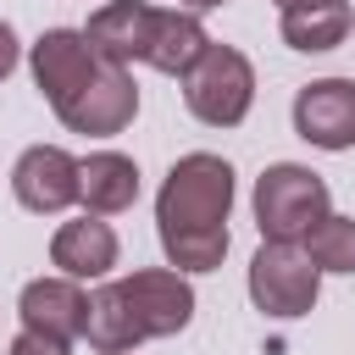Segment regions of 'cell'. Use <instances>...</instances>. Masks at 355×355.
Returning <instances> with one entry per match:
<instances>
[{
    "label": "cell",
    "instance_id": "cell-1",
    "mask_svg": "<svg viewBox=\"0 0 355 355\" xmlns=\"http://www.w3.org/2000/svg\"><path fill=\"white\" fill-rule=\"evenodd\" d=\"M33 83L44 89L50 111L72 133H89V139L122 133L139 111L133 72L116 67L111 55H100L83 28H50L33 44Z\"/></svg>",
    "mask_w": 355,
    "mask_h": 355
},
{
    "label": "cell",
    "instance_id": "cell-2",
    "mask_svg": "<svg viewBox=\"0 0 355 355\" xmlns=\"http://www.w3.org/2000/svg\"><path fill=\"white\" fill-rule=\"evenodd\" d=\"M227 211H233V166L222 155L172 161L155 194V233L178 272H216L227 255Z\"/></svg>",
    "mask_w": 355,
    "mask_h": 355
},
{
    "label": "cell",
    "instance_id": "cell-3",
    "mask_svg": "<svg viewBox=\"0 0 355 355\" xmlns=\"http://www.w3.org/2000/svg\"><path fill=\"white\" fill-rule=\"evenodd\" d=\"M194 316V288L183 283V272H128L105 288L89 294V344L100 355H128L144 338H172L183 333Z\"/></svg>",
    "mask_w": 355,
    "mask_h": 355
},
{
    "label": "cell",
    "instance_id": "cell-4",
    "mask_svg": "<svg viewBox=\"0 0 355 355\" xmlns=\"http://www.w3.org/2000/svg\"><path fill=\"white\" fill-rule=\"evenodd\" d=\"M89 44L100 50V55H111L116 67H133V61H144V67H155V72H172V78H183L194 61H200V50L211 44L205 39V22L194 17V11H166V6H150V0H111V6H100L94 17H89Z\"/></svg>",
    "mask_w": 355,
    "mask_h": 355
},
{
    "label": "cell",
    "instance_id": "cell-5",
    "mask_svg": "<svg viewBox=\"0 0 355 355\" xmlns=\"http://www.w3.org/2000/svg\"><path fill=\"white\" fill-rule=\"evenodd\" d=\"M322 216H333L327 211V183L311 166L277 161V166L261 172V183H255V227H261V239H272V244H305V233Z\"/></svg>",
    "mask_w": 355,
    "mask_h": 355
},
{
    "label": "cell",
    "instance_id": "cell-6",
    "mask_svg": "<svg viewBox=\"0 0 355 355\" xmlns=\"http://www.w3.org/2000/svg\"><path fill=\"white\" fill-rule=\"evenodd\" d=\"M255 100V67L233 44H205L200 61L183 72V105L205 128H239Z\"/></svg>",
    "mask_w": 355,
    "mask_h": 355
},
{
    "label": "cell",
    "instance_id": "cell-7",
    "mask_svg": "<svg viewBox=\"0 0 355 355\" xmlns=\"http://www.w3.org/2000/svg\"><path fill=\"white\" fill-rule=\"evenodd\" d=\"M316 283H322V272L311 266V255L300 244H272L266 239L250 255V300L266 316H283V322L305 316L316 305Z\"/></svg>",
    "mask_w": 355,
    "mask_h": 355
},
{
    "label": "cell",
    "instance_id": "cell-8",
    "mask_svg": "<svg viewBox=\"0 0 355 355\" xmlns=\"http://www.w3.org/2000/svg\"><path fill=\"white\" fill-rule=\"evenodd\" d=\"M78 189H83V172H78V161H72L67 150H55V144H33V150H22L17 166H11V194H17V205L33 211V216L67 211V205L78 200Z\"/></svg>",
    "mask_w": 355,
    "mask_h": 355
},
{
    "label": "cell",
    "instance_id": "cell-9",
    "mask_svg": "<svg viewBox=\"0 0 355 355\" xmlns=\"http://www.w3.org/2000/svg\"><path fill=\"white\" fill-rule=\"evenodd\" d=\"M294 133L316 150L355 144V78H316L294 94Z\"/></svg>",
    "mask_w": 355,
    "mask_h": 355
},
{
    "label": "cell",
    "instance_id": "cell-10",
    "mask_svg": "<svg viewBox=\"0 0 355 355\" xmlns=\"http://www.w3.org/2000/svg\"><path fill=\"white\" fill-rule=\"evenodd\" d=\"M22 327L72 344L89 333V294L72 277H33L22 288Z\"/></svg>",
    "mask_w": 355,
    "mask_h": 355
},
{
    "label": "cell",
    "instance_id": "cell-11",
    "mask_svg": "<svg viewBox=\"0 0 355 355\" xmlns=\"http://www.w3.org/2000/svg\"><path fill=\"white\" fill-rule=\"evenodd\" d=\"M50 261L61 266V277H105L111 266H116V233H111V222H100V216H78V222H61L55 227V239H50Z\"/></svg>",
    "mask_w": 355,
    "mask_h": 355
},
{
    "label": "cell",
    "instance_id": "cell-12",
    "mask_svg": "<svg viewBox=\"0 0 355 355\" xmlns=\"http://www.w3.org/2000/svg\"><path fill=\"white\" fill-rule=\"evenodd\" d=\"M78 172H83L78 200H83L89 216H116V211H128L139 200V166L128 155H116V150H94L89 161H78Z\"/></svg>",
    "mask_w": 355,
    "mask_h": 355
},
{
    "label": "cell",
    "instance_id": "cell-13",
    "mask_svg": "<svg viewBox=\"0 0 355 355\" xmlns=\"http://www.w3.org/2000/svg\"><path fill=\"white\" fill-rule=\"evenodd\" d=\"M344 33H349V6H344V0H305V6H288V11H283V39H288V50L316 55V50L344 44Z\"/></svg>",
    "mask_w": 355,
    "mask_h": 355
},
{
    "label": "cell",
    "instance_id": "cell-14",
    "mask_svg": "<svg viewBox=\"0 0 355 355\" xmlns=\"http://www.w3.org/2000/svg\"><path fill=\"white\" fill-rule=\"evenodd\" d=\"M305 255L316 272H355V222L349 216H322L305 233Z\"/></svg>",
    "mask_w": 355,
    "mask_h": 355
},
{
    "label": "cell",
    "instance_id": "cell-15",
    "mask_svg": "<svg viewBox=\"0 0 355 355\" xmlns=\"http://www.w3.org/2000/svg\"><path fill=\"white\" fill-rule=\"evenodd\" d=\"M67 349H72V344H61V338H44V333H28V327H22V333H17V344H11L6 355H67Z\"/></svg>",
    "mask_w": 355,
    "mask_h": 355
},
{
    "label": "cell",
    "instance_id": "cell-16",
    "mask_svg": "<svg viewBox=\"0 0 355 355\" xmlns=\"http://www.w3.org/2000/svg\"><path fill=\"white\" fill-rule=\"evenodd\" d=\"M17 55H22L17 50V33H11V22H0V78L17 72Z\"/></svg>",
    "mask_w": 355,
    "mask_h": 355
},
{
    "label": "cell",
    "instance_id": "cell-17",
    "mask_svg": "<svg viewBox=\"0 0 355 355\" xmlns=\"http://www.w3.org/2000/svg\"><path fill=\"white\" fill-rule=\"evenodd\" d=\"M189 11H211V6H222V0H183Z\"/></svg>",
    "mask_w": 355,
    "mask_h": 355
},
{
    "label": "cell",
    "instance_id": "cell-18",
    "mask_svg": "<svg viewBox=\"0 0 355 355\" xmlns=\"http://www.w3.org/2000/svg\"><path fill=\"white\" fill-rule=\"evenodd\" d=\"M277 6H283V11H288V6H305V0H277Z\"/></svg>",
    "mask_w": 355,
    "mask_h": 355
}]
</instances>
